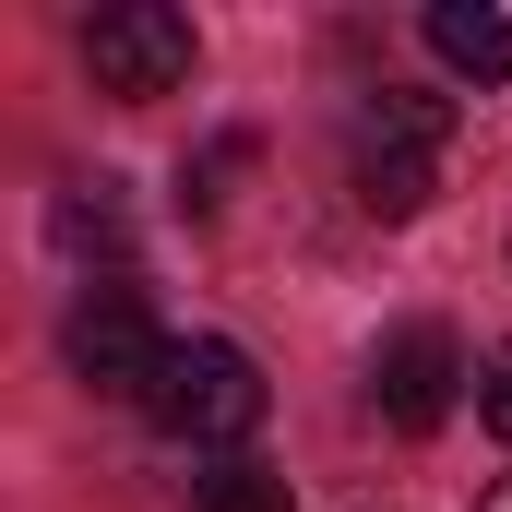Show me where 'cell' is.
<instances>
[{
	"label": "cell",
	"mask_w": 512,
	"mask_h": 512,
	"mask_svg": "<svg viewBox=\"0 0 512 512\" xmlns=\"http://www.w3.org/2000/svg\"><path fill=\"white\" fill-rule=\"evenodd\" d=\"M143 417H155L167 441H191V453H239V441L262 429L251 346H227V334H179L167 370H155V393H143Z\"/></svg>",
	"instance_id": "cell-2"
},
{
	"label": "cell",
	"mask_w": 512,
	"mask_h": 512,
	"mask_svg": "<svg viewBox=\"0 0 512 512\" xmlns=\"http://www.w3.org/2000/svg\"><path fill=\"white\" fill-rule=\"evenodd\" d=\"M84 60H96V84L108 96H179L191 84V60H203V36H191V12L179 0H120V12H96L84 24Z\"/></svg>",
	"instance_id": "cell-4"
},
{
	"label": "cell",
	"mask_w": 512,
	"mask_h": 512,
	"mask_svg": "<svg viewBox=\"0 0 512 512\" xmlns=\"http://www.w3.org/2000/svg\"><path fill=\"white\" fill-rule=\"evenodd\" d=\"M441 143H453V96H358V120H346V179H358V215H429V191H441Z\"/></svg>",
	"instance_id": "cell-1"
},
{
	"label": "cell",
	"mask_w": 512,
	"mask_h": 512,
	"mask_svg": "<svg viewBox=\"0 0 512 512\" xmlns=\"http://www.w3.org/2000/svg\"><path fill=\"white\" fill-rule=\"evenodd\" d=\"M429 60L453 72V84H512V12L501 0H429Z\"/></svg>",
	"instance_id": "cell-6"
},
{
	"label": "cell",
	"mask_w": 512,
	"mask_h": 512,
	"mask_svg": "<svg viewBox=\"0 0 512 512\" xmlns=\"http://www.w3.org/2000/svg\"><path fill=\"white\" fill-rule=\"evenodd\" d=\"M167 346H179V334L143 310V286H131V274H96V286L72 298V322H60V358H72V382L120 393V405H143V393H155Z\"/></svg>",
	"instance_id": "cell-3"
},
{
	"label": "cell",
	"mask_w": 512,
	"mask_h": 512,
	"mask_svg": "<svg viewBox=\"0 0 512 512\" xmlns=\"http://www.w3.org/2000/svg\"><path fill=\"white\" fill-rule=\"evenodd\" d=\"M465 382H477V370H465V334H453V322H405L382 358H370V405H382L405 441H429V429L465 405Z\"/></svg>",
	"instance_id": "cell-5"
},
{
	"label": "cell",
	"mask_w": 512,
	"mask_h": 512,
	"mask_svg": "<svg viewBox=\"0 0 512 512\" xmlns=\"http://www.w3.org/2000/svg\"><path fill=\"white\" fill-rule=\"evenodd\" d=\"M477 429L512 453V346H489V370H477Z\"/></svg>",
	"instance_id": "cell-8"
},
{
	"label": "cell",
	"mask_w": 512,
	"mask_h": 512,
	"mask_svg": "<svg viewBox=\"0 0 512 512\" xmlns=\"http://www.w3.org/2000/svg\"><path fill=\"white\" fill-rule=\"evenodd\" d=\"M191 501H203V512H298V501H286V477H274L262 453H215V465L191 477Z\"/></svg>",
	"instance_id": "cell-7"
},
{
	"label": "cell",
	"mask_w": 512,
	"mask_h": 512,
	"mask_svg": "<svg viewBox=\"0 0 512 512\" xmlns=\"http://www.w3.org/2000/svg\"><path fill=\"white\" fill-rule=\"evenodd\" d=\"M477 512H512V477H501V489H489V501H477Z\"/></svg>",
	"instance_id": "cell-9"
}]
</instances>
